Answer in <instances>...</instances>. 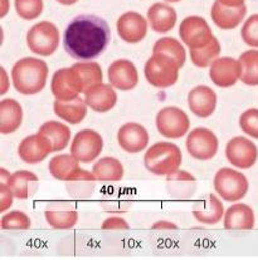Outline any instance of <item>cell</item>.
I'll list each match as a JSON object with an SVG mask.
<instances>
[{
  "instance_id": "obj_26",
  "label": "cell",
  "mask_w": 258,
  "mask_h": 260,
  "mask_svg": "<svg viewBox=\"0 0 258 260\" xmlns=\"http://www.w3.org/2000/svg\"><path fill=\"white\" fill-rule=\"evenodd\" d=\"M87 103L81 97H77L70 101L55 100L53 103V110L57 117L70 124H78L86 118Z\"/></svg>"
},
{
  "instance_id": "obj_1",
  "label": "cell",
  "mask_w": 258,
  "mask_h": 260,
  "mask_svg": "<svg viewBox=\"0 0 258 260\" xmlns=\"http://www.w3.org/2000/svg\"><path fill=\"white\" fill-rule=\"evenodd\" d=\"M110 42L111 29L107 22L92 14H82L72 19L62 38L67 54L79 62L100 57Z\"/></svg>"
},
{
  "instance_id": "obj_30",
  "label": "cell",
  "mask_w": 258,
  "mask_h": 260,
  "mask_svg": "<svg viewBox=\"0 0 258 260\" xmlns=\"http://www.w3.org/2000/svg\"><path fill=\"white\" fill-rule=\"evenodd\" d=\"M153 53H163V54L169 55L180 66V68L187 62V52H185L184 46L182 42L173 37H163L158 39L153 47Z\"/></svg>"
},
{
  "instance_id": "obj_44",
  "label": "cell",
  "mask_w": 258,
  "mask_h": 260,
  "mask_svg": "<svg viewBox=\"0 0 258 260\" xmlns=\"http://www.w3.org/2000/svg\"><path fill=\"white\" fill-rule=\"evenodd\" d=\"M8 12H9V2H8V0H3V8H2V14H0V17L4 18Z\"/></svg>"
},
{
  "instance_id": "obj_31",
  "label": "cell",
  "mask_w": 258,
  "mask_h": 260,
  "mask_svg": "<svg viewBox=\"0 0 258 260\" xmlns=\"http://www.w3.org/2000/svg\"><path fill=\"white\" fill-rule=\"evenodd\" d=\"M241 64V82L247 86H258V50L251 49L238 58Z\"/></svg>"
},
{
  "instance_id": "obj_8",
  "label": "cell",
  "mask_w": 258,
  "mask_h": 260,
  "mask_svg": "<svg viewBox=\"0 0 258 260\" xmlns=\"http://www.w3.org/2000/svg\"><path fill=\"white\" fill-rule=\"evenodd\" d=\"M156 128L166 139H180L190 128V119L182 108L167 106L161 108L155 118Z\"/></svg>"
},
{
  "instance_id": "obj_14",
  "label": "cell",
  "mask_w": 258,
  "mask_h": 260,
  "mask_svg": "<svg viewBox=\"0 0 258 260\" xmlns=\"http://www.w3.org/2000/svg\"><path fill=\"white\" fill-rule=\"evenodd\" d=\"M53 152V145L47 136L41 132L29 135L18 146V155L23 162L34 165L44 161Z\"/></svg>"
},
{
  "instance_id": "obj_38",
  "label": "cell",
  "mask_w": 258,
  "mask_h": 260,
  "mask_svg": "<svg viewBox=\"0 0 258 260\" xmlns=\"http://www.w3.org/2000/svg\"><path fill=\"white\" fill-rule=\"evenodd\" d=\"M242 41L249 47L258 48V14H253L248 18L242 26Z\"/></svg>"
},
{
  "instance_id": "obj_22",
  "label": "cell",
  "mask_w": 258,
  "mask_h": 260,
  "mask_svg": "<svg viewBox=\"0 0 258 260\" xmlns=\"http://www.w3.org/2000/svg\"><path fill=\"white\" fill-rule=\"evenodd\" d=\"M188 106L196 117H211L217 108V94L211 87L196 86L189 92Z\"/></svg>"
},
{
  "instance_id": "obj_29",
  "label": "cell",
  "mask_w": 258,
  "mask_h": 260,
  "mask_svg": "<svg viewBox=\"0 0 258 260\" xmlns=\"http://www.w3.org/2000/svg\"><path fill=\"white\" fill-rule=\"evenodd\" d=\"M124 166L115 157H102L92 166V174L97 181H121L124 177Z\"/></svg>"
},
{
  "instance_id": "obj_2",
  "label": "cell",
  "mask_w": 258,
  "mask_h": 260,
  "mask_svg": "<svg viewBox=\"0 0 258 260\" xmlns=\"http://www.w3.org/2000/svg\"><path fill=\"white\" fill-rule=\"evenodd\" d=\"M49 68L44 60L33 57L19 59L12 68L14 88L24 95H33L44 89Z\"/></svg>"
},
{
  "instance_id": "obj_39",
  "label": "cell",
  "mask_w": 258,
  "mask_h": 260,
  "mask_svg": "<svg viewBox=\"0 0 258 260\" xmlns=\"http://www.w3.org/2000/svg\"><path fill=\"white\" fill-rule=\"evenodd\" d=\"M14 193L7 182L2 181L0 184V211L5 213L10 206L13 205V199H14Z\"/></svg>"
},
{
  "instance_id": "obj_47",
  "label": "cell",
  "mask_w": 258,
  "mask_h": 260,
  "mask_svg": "<svg viewBox=\"0 0 258 260\" xmlns=\"http://www.w3.org/2000/svg\"><path fill=\"white\" fill-rule=\"evenodd\" d=\"M164 2H167V3H178V2H180V0H164Z\"/></svg>"
},
{
  "instance_id": "obj_11",
  "label": "cell",
  "mask_w": 258,
  "mask_h": 260,
  "mask_svg": "<svg viewBox=\"0 0 258 260\" xmlns=\"http://www.w3.org/2000/svg\"><path fill=\"white\" fill-rule=\"evenodd\" d=\"M103 150V139L95 129L77 132L71 143V153L81 164H91Z\"/></svg>"
},
{
  "instance_id": "obj_16",
  "label": "cell",
  "mask_w": 258,
  "mask_h": 260,
  "mask_svg": "<svg viewBox=\"0 0 258 260\" xmlns=\"http://www.w3.org/2000/svg\"><path fill=\"white\" fill-rule=\"evenodd\" d=\"M108 82L112 87L122 92L134 89L139 83V72L136 66L127 59H118L107 70Z\"/></svg>"
},
{
  "instance_id": "obj_43",
  "label": "cell",
  "mask_w": 258,
  "mask_h": 260,
  "mask_svg": "<svg viewBox=\"0 0 258 260\" xmlns=\"http://www.w3.org/2000/svg\"><path fill=\"white\" fill-rule=\"evenodd\" d=\"M222 4L227 5V7H241L244 4L246 0H219Z\"/></svg>"
},
{
  "instance_id": "obj_13",
  "label": "cell",
  "mask_w": 258,
  "mask_h": 260,
  "mask_svg": "<svg viewBox=\"0 0 258 260\" xmlns=\"http://www.w3.org/2000/svg\"><path fill=\"white\" fill-rule=\"evenodd\" d=\"M227 160L238 169H251L258 160L256 143L243 136H236L230 140L225 147Z\"/></svg>"
},
{
  "instance_id": "obj_15",
  "label": "cell",
  "mask_w": 258,
  "mask_h": 260,
  "mask_svg": "<svg viewBox=\"0 0 258 260\" xmlns=\"http://www.w3.org/2000/svg\"><path fill=\"white\" fill-rule=\"evenodd\" d=\"M148 19L137 12H126L120 15L116 22V30L120 38L130 44L140 43L148 33Z\"/></svg>"
},
{
  "instance_id": "obj_7",
  "label": "cell",
  "mask_w": 258,
  "mask_h": 260,
  "mask_svg": "<svg viewBox=\"0 0 258 260\" xmlns=\"http://www.w3.org/2000/svg\"><path fill=\"white\" fill-rule=\"evenodd\" d=\"M79 161L72 153H61L54 156L48 164L49 174L60 181H97L92 171L82 169Z\"/></svg>"
},
{
  "instance_id": "obj_32",
  "label": "cell",
  "mask_w": 258,
  "mask_h": 260,
  "mask_svg": "<svg viewBox=\"0 0 258 260\" xmlns=\"http://www.w3.org/2000/svg\"><path fill=\"white\" fill-rule=\"evenodd\" d=\"M222 47L217 38H213L207 46L198 48V49H190V59L194 66L199 68L211 67V64L217 58H219Z\"/></svg>"
},
{
  "instance_id": "obj_42",
  "label": "cell",
  "mask_w": 258,
  "mask_h": 260,
  "mask_svg": "<svg viewBox=\"0 0 258 260\" xmlns=\"http://www.w3.org/2000/svg\"><path fill=\"white\" fill-rule=\"evenodd\" d=\"M2 89H0V94H5L8 91V87H9V83H8V76L7 72H5V68L2 67Z\"/></svg>"
},
{
  "instance_id": "obj_25",
  "label": "cell",
  "mask_w": 258,
  "mask_h": 260,
  "mask_svg": "<svg viewBox=\"0 0 258 260\" xmlns=\"http://www.w3.org/2000/svg\"><path fill=\"white\" fill-rule=\"evenodd\" d=\"M256 217L253 209L243 203H236L225 210L224 228L228 230H251Z\"/></svg>"
},
{
  "instance_id": "obj_10",
  "label": "cell",
  "mask_w": 258,
  "mask_h": 260,
  "mask_svg": "<svg viewBox=\"0 0 258 260\" xmlns=\"http://www.w3.org/2000/svg\"><path fill=\"white\" fill-rule=\"evenodd\" d=\"M187 150L189 155L198 161H209L217 155L219 141L212 129L198 127L188 134Z\"/></svg>"
},
{
  "instance_id": "obj_5",
  "label": "cell",
  "mask_w": 258,
  "mask_h": 260,
  "mask_svg": "<svg viewBox=\"0 0 258 260\" xmlns=\"http://www.w3.org/2000/svg\"><path fill=\"white\" fill-rule=\"evenodd\" d=\"M214 190L223 200L237 203L247 195L249 184L244 174L231 167H222L215 174L213 180Z\"/></svg>"
},
{
  "instance_id": "obj_20",
  "label": "cell",
  "mask_w": 258,
  "mask_h": 260,
  "mask_svg": "<svg viewBox=\"0 0 258 260\" xmlns=\"http://www.w3.org/2000/svg\"><path fill=\"white\" fill-rule=\"evenodd\" d=\"M84 101L87 106L95 112L106 113L112 110L118 102L115 87L110 83H98L84 91Z\"/></svg>"
},
{
  "instance_id": "obj_41",
  "label": "cell",
  "mask_w": 258,
  "mask_h": 260,
  "mask_svg": "<svg viewBox=\"0 0 258 260\" xmlns=\"http://www.w3.org/2000/svg\"><path fill=\"white\" fill-rule=\"evenodd\" d=\"M153 229L154 230H158V229H160V230H165V229L177 230L178 226L175 224H173V222H170V221H156L155 224L153 225Z\"/></svg>"
},
{
  "instance_id": "obj_18",
  "label": "cell",
  "mask_w": 258,
  "mask_h": 260,
  "mask_svg": "<svg viewBox=\"0 0 258 260\" xmlns=\"http://www.w3.org/2000/svg\"><path fill=\"white\" fill-rule=\"evenodd\" d=\"M149 137L148 131L142 124L136 122H127L122 124L118 131L119 146L129 153H139L148 146Z\"/></svg>"
},
{
  "instance_id": "obj_6",
  "label": "cell",
  "mask_w": 258,
  "mask_h": 260,
  "mask_svg": "<svg viewBox=\"0 0 258 260\" xmlns=\"http://www.w3.org/2000/svg\"><path fill=\"white\" fill-rule=\"evenodd\" d=\"M60 42L58 28L48 20L34 24L26 34V46L31 52L41 57L52 55L58 49Z\"/></svg>"
},
{
  "instance_id": "obj_37",
  "label": "cell",
  "mask_w": 258,
  "mask_h": 260,
  "mask_svg": "<svg viewBox=\"0 0 258 260\" xmlns=\"http://www.w3.org/2000/svg\"><path fill=\"white\" fill-rule=\"evenodd\" d=\"M239 127L248 136L258 139V108H248L239 116Z\"/></svg>"
},
{
  "instance_id": "obj_4",
  "label": "cell",
  "mask_w": 258,
  "mask_h": 260,
  "mask_svg": "<svg viewBox=\"0 0 258 260\" xmlns=\"http://www.w3.org/2000/svg\"><path fill=\"white\" fill-rule=\"evenodd\" d=\"M180 66L169 55L163 53H153L146 60L144 74L149 84L156 88H169L174 86L179 78Z\"/></svg>"
},
{
  "instance_id": "obj_34",
  "label": "cell",
  "mask_w": 258,
  "mask_h": 260,
  "mask_svg": "<svg viewBox=\"0 0 258 260\" xmlns=\"http://www.w3.org/2000/svg\"><path fill=\"white\" fill-rule=\"evenodd\" d=\"M72 67L81 76L84 84V91L96 86V84L102 83L103 73L102 68L98 63L91 62V60H82V62L74 63Z\"/></svg>"
},
{
  "instance_id": "obj_9",
  "label": "cell",
  "mask_w": 258,
  "mask_h": 260,
  "mask_svg": "<svg viewBox=\"0 0 258 260\" xmlns=\"http://www.w3.org/2000/svg\"><path fill=\"white\" fill-rule=\"evenodd\" d=\"M50 92L55 100H74L81 93H84V84L78 72L74 71L73 67L60 68L52 77Z\"/></svg>"
},
{
  "instance_id": "obj_45",
  "label": "cell",
  "mask_w": 258,
  "mask_h": 260,
  "mask_svg": "<svg viewBox=\"0 0 258 260\" xmlns=\"http://www.w3.org/2000/svg\"><path fill=\"white\" fill-rule=\"evenodd\" d=\"M0 174H2V176H3V180H2V181L7 182V180L9 179V176H10L9 172H8L7 170H5V169H0Z\"/></svg>"
},
{
  "instance_id": "obj_46",
  "label": "cell",
  "mask_w": 258,
  "mask_h": 260,
  "mask_svg": "<svg viewBox=\"0 0 258 260\" xmlns=\"http://www.w3.org/2000/svg\"><path fill=\"white\" fill-rule=\"evenodd\" d=\"M60 4H63V5H72L74 4V3H77L78 0H57Z\"/></svg>"
},
{
  "instance_id": "obj_28",
  "label": "cell",
  "mask_w": 258,
  "mask_h": 260,
  "mask_svg": "<svg viewBox=\"0 0 258 260\" xmlns=\"http://www.w3.org/2000/svg\"><path fill=\"white\" fill-rule=\"evenodd\" d=\"M38 132L49 139L53 145V152H61L65 150L71 141V129L67 124L57 121L44 122L39 127Z\"/></svg>"
},
{
  "instance_id": "obj_35",
  "label": "cell",
  "mask_w": 258,
  "mask_h": 260,
  "mask_svg": "<svg viewBox=\"0 0 258 260\" xmlns=\"http://www.w3.org/2000/svg\"><path fill=\"white\" fill-rule=\"evenodd\" d=\"M32 226V220L25 213L13 210L3 215L0 220V228L3 230H26Z\"/></svg>"
},
{
  "instance_id": "obj_21",
  "label": "cell",
  "mask_w": 258,
  "mask_h": 260,
  "mask_svg": "<svg viewBox=\"0 0 258 260\" xmlns=\"http://www.w3.org/2000/svg\"><path fill=\"white\" fill-rule=\"evenodd\" d=\"M247 14L246 5L241 7H227L222 4L219 0H215L212 5L211 17L213 23L222 30H232L237 28Z\"/></svg>"
},
{
  "instance_id": "obj_17",
  "label": "cell",
  "mask_w": 258,
  "mask_h": 260,
  "mask_svg": "<svg viewBox=\"0 0 258 260\" xmlns=\"http://www.w3.org/2000/svg\"><path fill=\"white\" fill-rule=\"evenodd\" d=\"M209 78L220 88H230L241 81V64L239 60L231 57H219L209 68Z\"/></svg>"
},
{
  "instance_id": "obj_19",
  "label": "cell",
  "mask_w": 258,
  "mask_h": 260,
  "mask_svg": "<svg viewBox=\"0 0 258 260\" xmlns=\"http://www.w3.org/2000/svg\"><path fill=\"white\" fill-rule=\"evenodd\" d=\"M224 205L214 193H207L196 200L193 205V215L204 225H215L224 217Z\"/></svg>"
},
{
  "instance_id": "obj_24",
  "label": "cell",
  "mask_w": 258,
  "mask_h": 260,
  "mask_svg": "<svg viewBox=\"0 0 258 260\" xmlns=\"http://www.w3.org/2000/svg\"><path fill=\"white\" fill-rule=\"evenodd\" d=\"M23 123V107L14 98L0 101V132L3 135L14 134Z\"/></svg>"
},
{
  "instance_id": "obj_40",
  "label": "cell",
  "mask_w": 258,
  "mask_h": 260,
  "mask_svg": "<svg viewBox=\"0 0 258 260\" xmlns=\"http://www.w3.org/2000/svg\"><path fill=\"white\" fill-rule=\"evenodd\" d=\"M103 230H127L130 229V225L125 219L120 216H111L107 217L105 221L102 222Z\"/></svg>"
},
{
  "instance_id": "obj_3",
  "label": "cell",
  "mask_w": 258,
  "mask_h": 260,
  "mask_svg": "<svg viewBox=\"0 0 258 260\" xmlns=\"http://www.w3.org/2000/svg\"><path fill=\"white\" fill-rule=\"evenodd\" d=\"M182 150L173 142L160 141L151 145L144 155V165L158 176H171L182 165Z\"/></svg>"
},
{
  "instance_id": "obj_36",
  "label": "cell",
  "mask_w": 258,
  "mask_h": 260,
  "mask_svg": "<svg viewBox=\"0 0 258 260\" xmlns=\"http://www.w3.org/2000/svg\"><path fill=\"white\" fill-rule=\"evenodd\" d=\"M17 14L24 20H34L43 13V0H14Z\"/></svg>"
},
{
  "instance_id": "obj_23",
  "label": "cell",
  "mask_w": 258,
  "mask_h": 260,
  "mask_svg": "<svg viewBox=\"0 0 258 260\" xmlns=\"http://www.w3.org/2000/svg\"><path fill=\"white\" fill-rule=\"evenodd\" d=\"M148 22L155 33H169L177 24L178 15L174 8L167 3H155L148 9Z\"/></svg>"
},
{
  "instance_id": "obj_33",
  "label": "cell",
  "mask_w": 258,
  "mask_h": 260,
  "mask_svg": "<svg viewBox=\"0 0 258 260\" xmlns=\"http://www.w3.org/2000/svg\"><path fill=\"white\" fill-rule=\"evenodd\" d=\"M44 216L49 226L60 230L71 229L78 222V213L71 209H48Z\"/></svg>"
},
{
  "instance_id": "obj_27",
  "label": "cell",
  "mask_w": 258,
  "mask_h": 260,
  "mask_svg": "<svg viewBox=\"0 0 258 260\" xmlns=\"http://www.w3.org/2000/svg\"><path fill=\"white\" fill-rule=\"evenodd\" d=\"M38 181V176L34 172L28 170H19L10 175L9 179L7 180V184L9 185L15 198L25 200L32 195L33 186H36Z\"/></svg>"
},
{
  "instance_id": "obj_12",
  "label": "cell",
  "mask_w": 258,
  "mask_h": 260,
  "mask_svg": "<svg viewBox=\"0 0 258 260\" xmlns=\"http://www.w3.org/2000/svg\"><path fill=\"white\" fill-rule=\"evenodd\" d=\"M179 36L189 49H198L207 46L214 38L209 24L198 15H190L183 20L179 26Z\"/></svg>"
}]
</instances>
